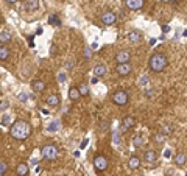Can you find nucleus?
Instances as JSON below:
<instances>
[{
	"label": "nucleus",
	"instance_id": "f257e3e1",
	"mask_svg": "<svg viewBox=\"0 0 187 176\" xmlns=\"http://www.w3.org/2000/svg\"><path fill=\"white\" fill-rule=\"evenodd\" d=\"M11 136L16 139V140H25L30 132H31V126L28 122L25 120H16L13 125H11V129H10Z\"/></svg>",
	"mask_w": 187,
	"mask_h": 176
},
{
	"label": "nucleus",
	"instance_id": "f03ea898",
	"mask_svg": "<svg viewBox=\"0 0 187 176\" xmlns=\"http://www.w3.org/2000/svg\"><path fill=\"white\" fill-rule=\"evenodd\" d=\"M148 66H150V70L151 72H162L165 70V67L168 66V58L164 55V53H153L150 56V61H148Z\"/></svg>",
	"mask_w": 187,
	"mask_h": 176
},
{
	"label": "nucleus",
	"instance_id": "7ed1b4c3",
	"mask_svg": "<svg viewBox=\"0 0 187 176\" xmlns=\"http://www.w3.org/2000/svg\"><path fill=\"white\" fill-rule=\"evenodd\" d=\"M112 101L117 106H125L130 101V95H128L126 90H117V92L112 94Z\"/></svg>",
	"mask_w": 187,
	"mask_h": 176
},
{
	"label": "nucleus",
	"instance_id": "20e7f679",
	"mask_svg": "<svg viewBox=\"0 0 187 176\" xmlns=\"http://www.w3.org/2000/svg\"><path fill=\"white\" fill-rule=\"evenodd\" d=\"M41 154L44 159H48V160H53L58 157V148L55 145H45L42 150H41Z\"/></svg>",
	"mask_w": 187,
	"mask_h": 176
},
{
	"label": "nucleus",
	"instance_id": "39448f33",
	"mask_svg": "<svg viewBox=\"0 0 187 176\" xmlns=\"http://www.w3.org/2000/svg\"><path fill=\"white\" fill-rule=\"evenodd\" d=\"M108 157L106 156H102V154H98V156H95L94 157V167H95V170L97 171H105L106 168H108Z\"/></svg>",
	"mask_w": 187,
	"mask_h": 176
},
{
	"label": "nucleus",
	"instance_id": "423d86ee",
	"mask_svg": "<svg viewBox=\"0 0 187 176\" xmlns=\"http://www.w3.org/2000/svg\"><path fill=\"white\" fill-rule=\"evenodd\" d=\"M102 22H103L105 25H112V24H116V22H117L116 13H112V11H105V13L102 14Z\"/></svg>",
	"mask_w": 187,
	"mask_h": 176
},
{
	"label": "nucleus",
	"instance_id": "0eeeda50",
	"mask_svg": "<svg viewBox=\"0 0 187 176\" xmlns=\"http://www.w3.org/2000/svg\"><path fill=\"white\" fill-rule=\"evenodd\" d=\"M125 5L131 11H139L144 7V0H125Z\"/></svg>",
	"mask_w": 187,
	"mask_h": 176
},
{
	"label": "nucleus",
	"instance_id": "6e6552de",
	"mask_svg": "<svg viewBox=\"0 0 187 176\" xmlns=\"http://www.w3.org/2000/svg\"><path fill=\"white\" fill-rule=\"evenodd\" d=\"M130 59H131V53H130L128 50H120V52L116 55V61H117L119 64L130 63Z\"/></svg>",
	"mask_w": 187,
	"mask_h": 176
},
{
	"label": "nucleus",
	"instance_id": "1a4fd4ad",
	"mask_svg": "<svg viewBox=\"0 0 187 176\" xmlns=\"http://www.w3.org/2000/svg\"><path fill=\"white\" fill-rule=\"evenodd\" d=\"M131 70H133V67H131L130 63H125V64H119V66H117V73H119L120 76H126V75H130Z\"/></svg>",
	"mask_w": 187,
	"mask_h": 176
},
{
	"label": "nucleus",
	"instance_id": "9d476101",
	"mask_svg": "<svg viewBox=\"0 0 187 176\" xmlns=\"http://www.w3.org/2000/svg\"><path fill=\"white\" fill-rule=\"evenodd\" d=\"M128 41L133 42V44L140 42V41H142V33H140L139 30H131V31L128 33Z\"/></svg>",
	"mask_w": 187,
	"mask_h": 176
},
{
	"label": "nucleus",
	"instance_id": "9b49d317",
	"mask_svg": "<svg viewBox=\"0 0 187 176\" xmlns=\"http://www.w3.org/2000/svg\"><path fill=\"white\" fill-rule=\"evenodd\" d=\"M134 123H136V120L131 117V115H128V117H125L123 118V122H122V132H125V131H128L130 128H133L134 126Z\"/></svg>",
	"mask_w": 187,
	"mask_h": 176
},
{
	"label": "nucleus",
	"instance_id": "f8f14e48",
	"mask_svg": "<svg viewBox=\"0 0 187 176\" xmlns=\"http://www.w3.org/2000/svg\"><path fill=\"white\" fill-rule=\"evenodd\" d=\"M31 89H33L34 92H44V90H45V83L41 81V80H34V81L31 83Z\"/></svg>",
	"mask_w": 187,
	"mask_h": 176
},
{
	"label": "nucleus",
	"instance_id": "ddd939ff",
	"mask_svg": "<svg viewBox=\"0 0 187 176\" xmlns=\"http://www.w3.org/2000/svg\"><path fill=\"white\" fill-rule=\"evenodd\" d=\"M45 103H47V106H50V108H56V106L59 104V97H58L56 94L48 95L47 100H45Z\"/></svg>",
	"mask_w": 187,
	"mask_h": 176
},
{
	"label": "nucleus",
	"instance_id": "4468645a",
	"mask_svg": "<svg viewBox=\"0 0 187 176\" xmlns=\"http://www.w3.org/2000/svg\"><path fill=\"white\" fill-rule=\"evenodd\" d=\"M28 165L27 164H24V162H21V164H17V167H16V173H17V176H27L28 174Z\"/></svg>",
	"mask_w": 187,
	"mask_h": 176
},
{
	"label": "nucleus",
	"instance_id": "2eb2a0df",
	"mask_svg": "<svg viewBox=\"0 0 187 176\" xmlns=\"http://www.w3.org/2000/svg\"><path fill=\"white\" fill-rule=\"evenodd\" d=\"M128 167H130L131 170H137V168L140 167V157H137V156H131L130 160H128Z\"/></svg>",
	"mask_w": 187,
	"mask_h": 176
},
{
	"label": "nucleus",
	"instance_id": "dca6fc26",
	"mask_svg": "<svg viewBox=\"0 0 187 176\" xmlns=\"http://www.w3.org/2000/svg\"><path fill=\"white\" fill-rule=\"evenodd\" d=\"M11 55V50L7 45H0V61H7Z\"/></svg>",
	"mask_w": 187,
	"mask_h": 176
},
{
	"label": "nucleus",
	"instance_id": "f3484780",
	"mask_svg": "<svg viewBox=\"0 0 187 176\" xmlns=\"http://www.w3.org/2000/svg\"><path fill=\"white\" fill-rule=\"evenodd\" d=\"M144 159H145L147 162H156V159H157V153H156V150H148V151L145 153Z\"/></svg>",
	"mask_w": 187,
	"mask_h": 176
},
{
	"label": "nucleus",
	"instance_id": "a211bd4d",
	"mask_svg": "<svg viewBox=\"0 0 187 176\" xmlns=\"http://www.w3.org/2000/svg\"><path fill=\"white\" fill-rule=\"evenodd\" d=\"M94 75H95V76H103V75H106V66L97 64L95 67H94Z\"/></svg>",
	"mask_w": 187,
	"mask_h": 176
},
{
	"label": "nucleus",
	"instance_id": "6ab92c4d",
	"mask_svg": "<svg viewBox=\"0 0 187 176\" xmlns=\"http://www.w3.org/2000/svg\"><path fill=\"white\" fill-rule=\"evenodd\" d=\"M69 98L72 100V101H76V100H80L81 98V95H80V92H78V87H70L69 89Z\"/></svg>",
	"mask_w": 187,
	"mask_h": 176
},
{
	"label": "nucleus",
	"instance_id": "aec40b11",
	"mask_svg": "<svg viewBox=\"0 0 187 176\" xmlns=\"http://www.w3.org/2000/svg\"><path fill=\"white\" fill-rule=\"evenodd\" d=\"M10 41H11V33L10 31H2V33H0V44H2V45L8 44Z\"/></svg>",
	"mask_w": 187,
	"mask_h": 176
},
{
	"label": "nucleus",
	"instance_id": "412c9836",
	"mask_svg": "<svg viewBox=\"0 0 187 176\" xmlns=\"http://www.w3.org/2000/svg\"><path fill=\"white\" fill-rule=\"evenodd\" d=\"M76 87H78V92H80L81 97H87V95H89V86H87L86 83H81V84L76 86Z\"/></svg>",
	"mask_w": 187,
	"mask_h": 176
},
{
	"label": "nucleus",
	"instance_id": "4be33fe9",
	"mask_svg": "<svg viewBox=\"0 0 187 176\" xmlns=\"http://www.w3.org/2000/svg\"><path fill=\"white\" fill-rule=\"evenodd\" d=\"M173 160H175L176 165H184L185 164V154L184 153H178V154H175Z\"/></svg>",
	"mask_w": 187,
	"mask_h": 176
},
{
	"label": "nucleus",
	"instance_id": "5701e85b",
	"mask_svg": "<svg viewBox=\"0 0 187 176\" xmlns=\"http://www.w3.org/2000/svg\"><path fill=\"white\" fill-rule=\"evenodd\" d=\"M25 8H27L28 11H34V10H38V8H39L38 0H27V5H25Z\"/></svg>",
	"mask_w": 187,
	"mask_h": 176
},
{
	"label": "nucleus",
	"instance_id": "b1692460",
	"mask_svg": "<svg viewBox=\"0 0 187 176\" xmlns=\"http://www.w3.org/2000/svg\"><path fill=\"white\" fill-rule=\"evenodd\" d=\"M144 143H145V140H144V137H142V136H134V139H133V145H134L136 148L144 146Z\"/></svg>",
	"mask_w": 187,
	"mask_h": 176
},
{
	"label": "nucleus",
	"instance_id": "393cba45",
	"mask_svg": "<svg viewBox=\"0 0 187 176\" xmlns=\"http://www.w3.org/2000/svg\"><path fill=\"white\" fill-rule=\"evenodd\" d=\"M161 134H164V136H170V134H173V126H171V125H165V126H162Z\"/></svg>",
	"mask_w": 187,
	"mask_h": 176
},
{
	"label": "nucleus",
	"instance_id": "a878e982",
	"mask_svg": "<svg viewBox=\"0 0 187 176\" xmlns=\"http://www.w3.org/2000/svg\"><path fill=\"white\" fill-rule=\"evenodd\" d=\"M59 129V122H52L48 126H47V131L53 132V131H58Z\"/></svg>",
	"mask_w": 187,
	"mask_h": 176
},
{
	"label": "nucleus",
	"instance_id": "bb28decb",
	"mask_svg": "<svg viewBox=\"0 0 187 176\" xmlns=\"http://www.w3.org/2000/svg\"><path fill=\"white\" fill-rule=\"evenodd\" d=\"M11 123V117L8 115V114H3V117H2V125L3 126H8Z\"/></svg>",
	"mask_w": 187,
	"mask_h": 176
},
{
	"label": "nucleus",
	"instance_id": "cd10ccee",
	"mask_svg": "<svg viewBox=\"0 0 187 176\" xmlns=\"http://www.w3.org/2000/svg\"><path fill=\"white\" fill-rule=\"evenodd\" d=\"M164 137H165V136L159 132V134H156V136H154V142H157L159 145H162V143H164V140H165Z\"/></svg>",
	"mask_w": 187,
	"mask_h": 176
},
{
	"label": "nucleus",
	"instance_id": "c85d7f7f",
	"mask_svg": "<svg viewBox=\"0 0 187 176\" xmlns=\"http://www.w3.org/2000/svg\"><path fill=\"white\" fill-rule=\"evenodd\" d=\"M7 170H8L7 164H3V162H0V174H5V173H7Z\"/></svg>",
	"mask_w": 187,
	"mask_h": 176
},
{
	"label": "nucleus",
	"instance_id": "c756f323",
	"mask_svg": "<svg viewBox=\"0 0 187 176\" xmlns=\"http://www.w3.org/2000/svg\"><path fill=\"white\" fill-rule=\"evenodd\" d=\"M90 56H92V52H90V47H86V49H84V58H86V59H89Z\"/></svg>",
	"mask_w": 187,
	"mask_h": 176
},
{
	"label": "nucleus",
	"instance_id": "7c9ffc66",
	"mask_svg": "<svg viewBox=\"0 0 187 176\" xmlns=\"http://www.w3.org/2000/svg\"><path fill=\"white\" fill-rule=\"evenodd\" d=\"M58 81H59V83H64V81H66V73H64V72H61V73L58 75Z\"/></svg>",
	"mask_w": 187,
	"mask_h": 176
},
{
	"label": "nucleus",
	"instance_id": "2f4dec72",
	"mask_svg": "<svg viewBox=\"0 0 187 176\" xmlns=\"http://www.w3.org/2000/svg\"><path fill=\"white\" fill-rule=\"evenodd\" d=\"M17 98H19L21 101H27V98H28V97H27V94H24V92H21V94L17 95Z\"/></svg>",
	"mask_w": 187,
	"mask_h": 176
},
{
	"label": "nucleus",
	"instance_id": "473e14b6",
	"mask_svg": "<svg viewBox=\"0 0 187 176\" xmlns=\"http://www.w3.org/2000/svg\"><path fill=\"white\" fill-rule=\"evenodd\" d=\"M50 24H56V25H61V22H59V19H56L55 16H52V17H50Z\"/></svg>",
	"mask_w": 187,
	"mask_h": 176
},
{
	"label": "nucleus",
	"instance_id": "72a5a7b5",
	"mask_svg": "<svg viewBox=\"0 0 187 176\" xmlns=\"http://www.w3.org/2000/svg\"><path fill=\"white\" fill-rule=\"evenodd\" d=\"M10 106V103L8 101H2V103H0V111H3V109H7Z\"/></svg>",
	"mask_w": 187,
	"mask_h": 176
},
{
	"label": "nucleus",
	"instance_id": "f704fd0d",
	"mask_svg": "<svg viewBox=\"0 0 187 176\" xmlns=\"http://www.w3.org/2000/svg\"><path fill=\"white\" fill-rule=\"evenodd\" d=\"M114 143H120V134L114 132Z\"/></svg>",
	"mask_w": 187,
	"mask_h": 176
},
{
	"label": "nucleus",
	"instance_id": "c9c22d12",
	"mask_svg": "<svg viewBox=\"0 0 187 176\" xmlns=\"http://www.w3.org/2000/svg\"><path fill=\"white\" fill-rule=\"evenodd\" d=\"M171 154H173V153H171V150H170V148L164 151V157H167V159H168V157H171Z\"/></svg>",
	"mask_w": 187,
	"mask_h": 176
},
{
	"label": "nucleus",
	"instance_id": "e433bc0d",
	"mask_svg": "<svg viewBox=\"0 0 187 176\" xmlns=\"http://www.w3.org/2000/svg\"><path fill=\"white\" fill-rule=\"evenodd\" d=\"M90 83H92V84H97V83H98V76H92Z\"/></svg>",
	"mask_w": 187,
	"mask_h": 176
},
{
	"label": "nucleus",
	"instance_id": "4c0bfd02",
	"mask_svg": "<svg viewBox=\"0 0 187 176\" xmlns=\"http://www.w3.org/2000/svg\"><path fill=\"white\" fill-rule=\"evenodd\" d=\"M162 31H164V33H168V31H170V27H168V25H162Z\"/></svg>",
	"mask_w": 187,
	"mask_h": 176
},
{
	"label": "nucleus",
	"instance_id": "58836bf2",
	"mask_svg": "<svg viewBox=\"0 0 187 176\" xmlns=\"http://www.w3.org/2000/svg\"><path fill=\"white\" fill-rule=\"evenodd\" d=\"M72 67H73V64H72L70 61H67V63H66V69H67V70H70Z\"/></svg>",
	"mask_w": 187,
	"mask_h": 176
},
{
	"label": "nucleus",
	"instance_id": "ea45409f",
	"mask_svg": "<svg viewBox=\"0 0 187 176\" xmlns=\"http://www.w3.org/2000/svg\"><path fill=\"white\" fill-rule=\"evenodd\" d=\"M95 49H98V44H97V42H94V44L90 45V50H95Z\"/></svg>",
	"mask_w": 187,
	"mask_h": 176
},
{
	"label": "nucleus",
	"instance_id": "a19ab883",
	"mask_svg": "<svg viewBox=\"0 0 187 176\" xmlns=\"http://www.w3.org/2000/svg\"><path fill=\"white\" fill-rule=\"evenodd\" d=\"M147 81H148V80H147L145 76H144V78H140V84H147Z\"/></svg>",
	"mask_w": 187,
	"mask_h": 176
},
{
	"label": "nucleus",
	"instance_id": "79ce46f5",
	"mask_svg": "<svg viewBox=\"0 0 187 176\" xmlns=\"http://www.w3.org/2000/svg\"><path fill=\"white\" fill-rule=\"evenodd\" d=\"M86 145H87V139H84V140H83V143H81V148H84Z\"/></svg>",
	"mask_w": 187,
	"mask_h": 176
},
{
	"label": "nucleus",
	"instance_id": "37998d69",
	"mask_svg": "<svg viewBox=\"0 0 187 176\" xmlns=\"http://www.w3.org/2000/svg\"><path fill=\"white\" fill-rule=\"evenodd\" d=\"M7 2H8V3H16L17 0H7Z\"/></svg>",
	"mask_w": 187,
	"mask_h": 176
},
{
	"label": "nucleus",
	"instance_id": "c03bdc74",
	"mask_svg": "<svg viewBox=\"0 0 187 176\" xmlns=\"http://www.w3.org/2000/svg\"><path fill=\"white\" fill-rule=\"evenodd\" d=\"M2 22H3V17H2V16H0V24H2Z\"/></svg>",
	"mask_w": 187,
	"mask_h": 176
},
{
	"label": "nucleus",
	"instance_id": "a18cd8bd",
	"mask_svg": "<svg viewBox=\"0 0 187 176\" xmlns=\"http://www.w3.org/2000/svg\"><path fill=\"white\" fill-rule=\"evenodd\" d=\"M61 176H64V174H61Z\"/></svg>",
	"mask_w": 187,
	"mask_h": 176
}]
</instances>
